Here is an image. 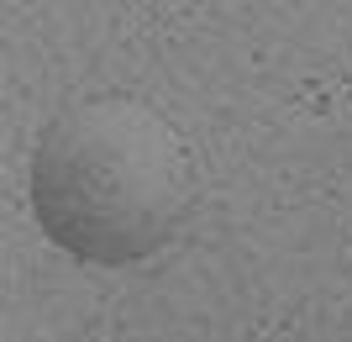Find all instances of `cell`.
Returning a JSON list of instances; mask_svg holds the SVG:
<instances>
[{
  "label": "cell",
  "instance_id": "1",
  "mask_svg": "<svg viewBox=\"0 0 352 342\" xmlns=\"http://www.w3.org/2000/svg\"><path fill=\"white\" fill-rule=\"evenodd\" d=\"M27 195L53 248L95 268H132L174 242L190 211V153L147 100L95 95L47 121Z\"/></svg>",
  "mask_w": 352,
  "mask_h": 342
}]
</instances>
